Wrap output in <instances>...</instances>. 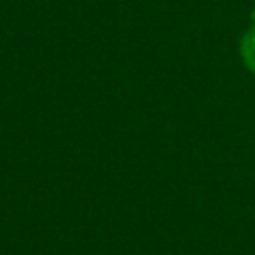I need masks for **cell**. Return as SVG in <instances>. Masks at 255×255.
Wrapping results in <instances>:
<instances>
[{
  "instance_id": "obj_1",
  "label": "cell",
  "mask_w": 255,
  "mask_h": 255,
  "mask_svg": "<svg viewBox=\"0 0 255 255\" xmlns=\"http://www.w3.org/2000/svg\"><path fill=\"white\" fill-rule=\"evenodd\" d=\"M241 56L243 62L251 72H255V24L249 28V32L241 40Z\"/></svg>"
}]
</instances>
